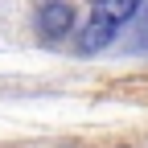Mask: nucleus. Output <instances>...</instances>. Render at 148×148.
I'll return each mask as SVG.
<instances>
[{
	"label": "nucleus",
	"instance_id": "f257e3e1",
	"mask_svg": "<svg viewBox=\"0 0 148 148\" xmlns=\"http://www.w3.org/2000/svg\"><path fill=\"white\" fill-rule=\"evenodd\" d=\"M37 29H41V37H49V41L66 37L74 29V4L70 0H41V4H37Z\"/></svg>",
	"mask_w": 148,
	"mask_h": 148
},
{
	"label": "nucleus",
	"instance_id": "f03ea898",
	"mask_svg": "<svg viewBox=\"0 0 148 148\" xmlns=\"http://www.w3.org/2000/svg\"><path fill=\"white\" fill-rule=\"evenodd\" d=\"M115 33H119V25L95 12V16L82 25V33H78V49H82V53H99V49H107L111 41H115Z\"/></svg>",
	"mask_w": 148,
	"mask_h": 148
},
{
	"label": "nucleus",
	"instance_id": "7ed1b4c3",
	"mask_svg": "<svg viewBox=\"0 0 148 148\" xmlns=\"http://www.w3.org/2000/svg\"><path fill=\"white\" fill-rule=\"evenodd\" d=\"M90 4H95L99 16H107V21H115V25L132 21V16L140 12V0H90Z\"/></svg>",
	"mask_w": 148,
	"mask_h": 148
},
{
	"label": "nucleus",
	"instance_id": "39448f33",
	"mask_svg": "<svg viewBox=\"0 0 148 148\" xmlns=\"http://www.w3.org/2000/svg\"><path fill=\"white\" fill-rule=\"evenodd\" d=\"M119 148H132V144H119Z\"/></svg>",
	"mask_w": 148,
	"mask_h": 148
},
{
	"label": "nucleus",
	"instance_id": "20e7f679",
	"mask_svg": "<svg viewBox=\"0 0 148 148\" xmlns=\"http://www.w3.org/2000/svg\"><path fill=\"white\" fill-rule=\"evenodd\" d=\"M140 33H144V37H140V45H148V8H144V21H140Z\"/></svg>",
	"mask_w": 148,
	"mask_h": 148
}]
</instances>
